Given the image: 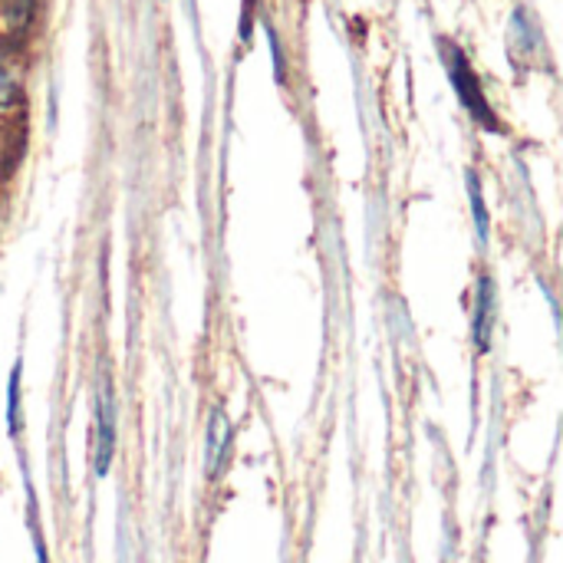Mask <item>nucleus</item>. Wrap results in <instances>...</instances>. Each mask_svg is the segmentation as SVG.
Wrapping results in <instances>:
<instances>
[{"label":"nucleus","instance_id":"f257e3e1","mask_svg":"<svg viewBox=\"0 0 563 563\" xmlns=\"http://www.w3.org/2000/svg\"><path fill=\"white\" fill-rule=\"evenodd\" d=\"M442 49H445V66H449V76H452V86H455L462 106L475 115V122H482V125H488V129H498L495 112H492V106H488V99H485V89H482L475 69L468 66L465 53H462L459 46H452V43H445Z\"/></svg>","mask_w":563,"mask_h":563},{"label":"nucleus","instance_id":"f03ea898","mask_svg":"<svg viewBox=\"0 0 563 563\" xmlns=\"http://www.w3.org/2000/svg\"><path fill=\"white\" fill-rule=\"evenodd\" d=\"M115 455V393L109 376L99 379L96 393V445H92V465L96 475H106Z\"/></svg>","mask_w":563,"mask_h":563},{"label":"nucleus","instance_id":"7ed1b4c3","mask_svg":"<svg viewBox=\"0 0 563 563\" xmlns=\"http://www.w3.org/2000/svg\"><path fill=\"white\" fill-rule=\"evenodd\" d=\"M495 313H498V300H495V284L488 277H482L478 284V297H475V343L482 353L492 350V333H495Z\"/></svg>","mask_w":563,"mask_h":563},{"label":"nucleus","instance_id":"20e7f679","mask_svg":"<svg viewBox=\"0 0 563 563\" xmlns=\"http://www.w3.org/2000/svg\"><path fill=\"white\" fill-rule=\"evenodd\" d=\"M228 445H231V422L221 409H214L208 419V475L211 478H218L221 462L228 455Z\"/></svg>","mask_w":563,"mask_h":563},{"label":"nucleus","instance_id":"39448f33","mask_svg":"<svg viewBox=\"0 0 563 563\" xmlns=\"http://www.w3.org/2000/svg\"><path fill=\"white\" fill-rule=\"evenodd\" d=\"M468 198H472V214H475L478 241L485 244V241H488V208H485V201H482V185H478L475 172H468Z\"/></svg>","mask_w":563,"mask_h":563},{"label":"nucleus","instance_id":"423d86ee","mask_svg":"<svg viewBox=\"0 0 563 563\" xmlns=\"http://www.w3.org/2000/svg\"><path fill=\"white\" fill-rule=\"evenodd\" d=\"M16 386H20V373H13L10 399H7V422H10V432H16V426H20V396H16Z\"/></svg>","mask_w":563,"mask_h":563},{"label":"nucleus","instance_id":"0eeeda50","mask_svg":"<svg viewBox=\"0 0 563 563\" xmlns=\"http://www.w3.org/2000/svg\"><path fill=\"white\" fill-rule=\"evenodd\" d=\"M10 99H13V79H10V73H7V66L0 59V109L10 106Z\"/></svg>","mask_w":563,"mask_h":563}]
</instances>
